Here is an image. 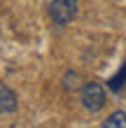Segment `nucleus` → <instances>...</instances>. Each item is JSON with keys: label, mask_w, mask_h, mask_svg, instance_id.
Listing matches in <instances>:
<instances>
[{"label": "nucleus", "mask_w": 126, "mask_h": 128, "mask_svg": "<svg viewBox=\"0 0 126 128\" xmlns=\"http://www.w3.org/2000/svg\"><path fill=\"white\" fill-rule=\"evenodd\" d=\"M75 79H79V77H77L75 72H68V74H65V84H63V86L68 88V91H72V88H77V86H79V82L75 84Z\"/></svg>", "instance_id": "423d86ee"}, {"label": "nucleus", "mask_w": 126, "mask_h": 128, "mask_svg": "<svg viewBox=\"0 0 126 128\" xmlns=\"http://www.w3.org/2000/svg\"><path fill=\"white\" fill-rule=\"evenodd\" d=\"M82 102L89 112H100L107 102V96H105V88L98 82H89L82 88Z\"/></svg>", "instance_id": "f03ea898"}, {"label": "nucleus", "mask_w": 126, "mask_h": 128, "mask_svg": "<svg viewBox=\"0 0 126 128\" xmlns=\"http://www.w3.org/2000/svg\"><path fill=\"white\" fill-rule=\"evenodd\" d=\"M49 16L56 26H68L77 16V0H49Z\"/></svg>", "instance_id": "f257e3e1"}, {"label": "nucleus", "mask_w": 126, "mask_h": 128, "mask_svg": "<svg viewBox=\"0 0 126 128\" xmlns=\"http://www.w3.org/2000/svg\"><path fill=\"white\" fill-rule=\"evenodd\" d=\"M124 79H126V65L121 68L119 74H114V77L110 79V88H112V91H119V88L124 86Z\"/></svg>", "instance_id": "39448f33"}, {"label": "nucleus", "mask_w": 126, "mask_h": 128, "mask_svg": "<svg viewBox=\"0 0 126 128\" xmlns=\"http://www.w3.org/2000/svg\"><path fill=\"white\" fill-rule=\"evenodd\" d=\"M17 93L12 91L7 84L0 82V114H10V112L17 110Z\"/></svg>", "instance_id": "7ed1b4c3"}, {"label": "nucleus", "mask_w": 126, "mask_h": 128, "mask_svg": "<svg viewBox=\"0 0 126 128\" xmlns=\"http://www.w3.org/2000/svg\"><path fill=\"white\" fill-rule=\"evenodd\" d=\"M103 128H126V112H112L105 121H103Z\"/></svg>", "instance_id": "20e7f679"}]
</instances>
